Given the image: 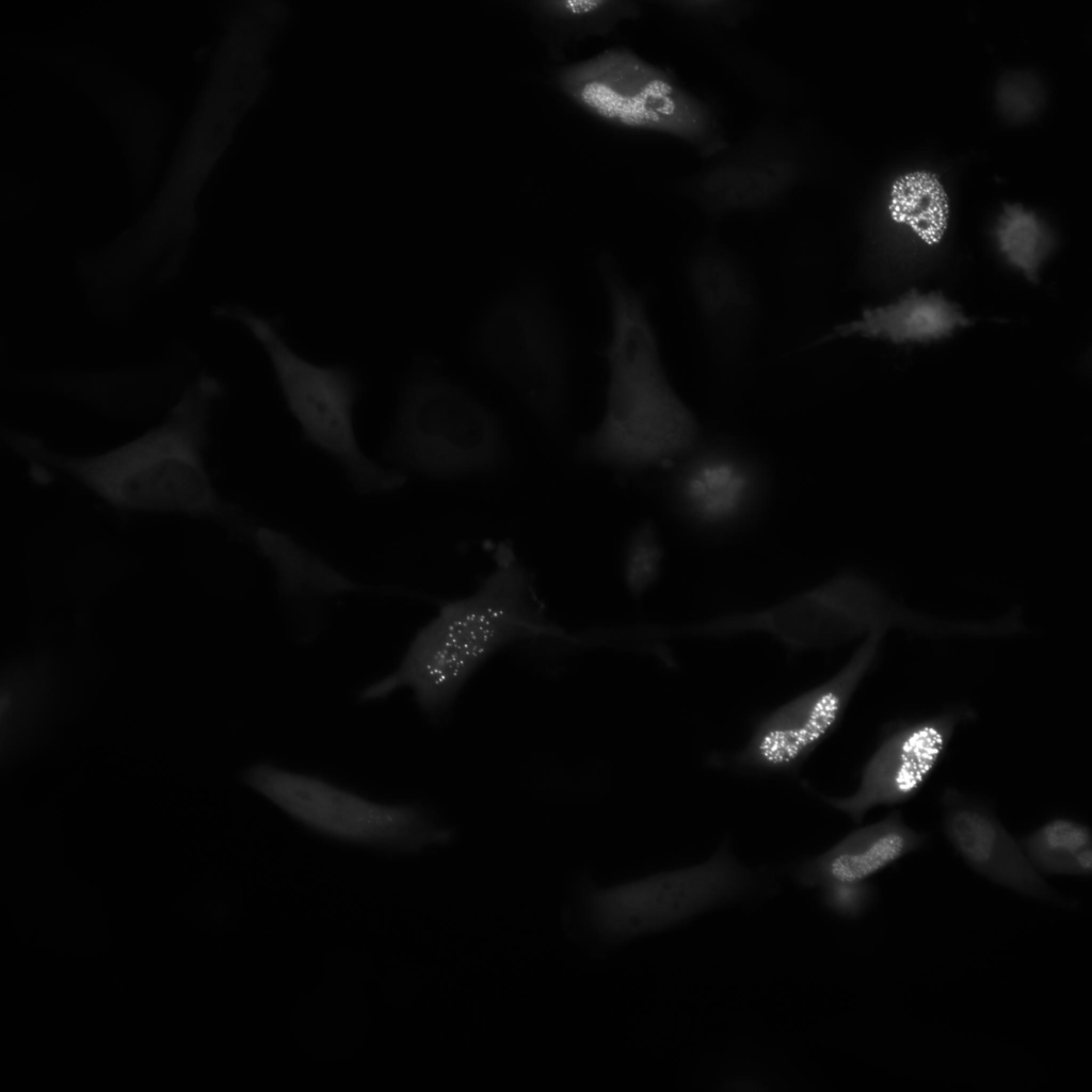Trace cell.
Wrapping results in <instances>:
<instances>
[{
    "label": "cell",
    "instance_id": "obj_16",
    "mask_svg": "<svg viewBox=\"0 0 1092 1092\" xmlns=\"http://www.w3.org/2000/svg\"><path fill=\"white\" fill-rule=\"evenodd\" d=\"M687 280L697 317L716 354L737 357L746 344L755 319V292L738 260L709 244L690 259Z\"/></svg>",
    "mask_w": 1092,
    "mask_h": 1092
},
{
    "label": "cell",
    "instance_id": "obj_13",
    "mask_svg": "<svg viewBox=\"0 0 1092 1092\" xmlns=\"http://www.w3.org/2000/svg\"><path fill=\"white\" fill-rule=\"evenodd\" d=\"M973 714L967 705H956L888 724L865 761L855 790L841 797L822 796L823 801L860 823L873 808L911 800L943 760L956 730Z\"/></svg>",
    "mask_w": 1092,
    "mask_h": 1092
},
{
    "label": "cell",
    "instance_id": "obj_24",
    "mask_svg": "<svg viewBox=\"0 0 1092 1092\" xmlns=\"http://www.w3.org/2000/svg\"><path fill=\"white\" fill-rule=\"evenodd\" d=\"M663 561L657 528L648 520L639 524L628 536L622 557L623 581L632 596L642 597L657 583Z\"/></svg>",
    "mask_w": 1092,
    "mask_h": 1092
},
{
    "label": "cell",
    "instance_id": "obj_9",
    "mask_svg": "<svg viewBox=\"0 0 1092 1092\" xmlns=\"http://www.w3.org/2000/svg\"><path fill=\"white\" fill-rule=\"evenodd\" d=\"M756 874L727 846L708 860L608 887L588 884L581 908L590 930L619 943L667 930L750 895Z\"/></svg>",
    "mask_w": 1092,
    "mask_h": 1092
},
{
    "label": "cell",
    "instance_id": "obj_3",
    "mask_svg": "<svg viewBox=\"0 0 1092 1092\" xmlns=\"http://www.w3.org/2000/svg\"><path fill=\"white\" fill-rule=\"evenodd\" d=\"M565 637L547 616L531 573L503 545L477 587L443 601L415 632L398 667L360 697L376 701L407 689L423 713L438 719L497 653L525 641Z\"/></svg>",
    "mask_w": 1092,
    "mask_h": 1092
},
{
    "label": "cell",
    "instance_id": "obj_1",
    "mask_svg": "<svg viewBox=\"0 0 1092 1092\" xmlns=\"http://www.w3.org/2000/svg\"><path fill=\"white\" fill-rule=\"evenodd\" d=\"M221 392L216 379L202 374L160 424L97 454L62 453L12 430L2 438L31 464L69 477L115 509L209 519L252 542L258 526L220 496L205 463L210 412Z\"/></svg>",
    "mask_w": 1092,
    "mask_h": 1092
},
{
    "label": "cell",
    "instance_id": "obj_12",
    "mask_svg": "<svg viewBox=\"0 0 1092 1092\" xmlns=\"http://www.w3.org/2000/svg\"><path fill=\"white\" fill-rule=\"evenodd\" d=\"M690 177L686 195L711 216L755 211L778 204L806 177L804 146L787 130L765 124L728 144Z\"/></svg>",
    "mask_w": 1092,
    "mask_h": 1092
},
{
    "label": "cell",
    "instance_id": "obj_15",
    "mask_svg": "<svg viewBox=\"0 0 1092 1092\" xmlns=\"http://www.w3.org/2000/svg\"><path fill=\"white\" fill-rule=\"evenodd\" d=\"M941 804L943 832L975 872L1029 898L1066 908L1076 905L1035 870L1018 839L984 801L957 788H946Z\"/></svg>",
    "mask_w": 1092,
    "mask_h": 1092
},
{
    "label": "cell",
    "instance_id": "obj_7",
    "mask_svg": "<svg viewBox=\"0 0 1092 1092\" xmlns=\"http://www.w3.org/2000/svg\"><path fill=\"white\" fill-rule=\"evenodd\" d=\"M389 451L406 469L457 479L498 469L507 443L499 418L482 400L453 380L424 371L401 395Z\"/></svg>",
    "mask_w": 1092,
    "mask_h": 1092
},
{
    "label": "cell",
    "instance_id": "obj_17",
    "mask_svg": "<svg viewBox=\"0 0 1092 1092\" xmlns=\"http://www.w3.org/2000/svg\"><path fill=\"white\" fill-rule=\"evenodd\" d=\"M927 834L911 828L899 810L849 832L825 851L794 869L803 887L836 882L866 881L905 855L924 847Z\"/></svg>",
    "mask_w": 1092,
    "mask_h": 1092
},
{
    "label": "cell",
    "instance_id": "obj_11",
    "mask_svg": "<svg viewBox=\"0 0 1092 1092\" xmlns=\"http://www.w3.org/2000/svg\"><path fill=\"white\" fill-rule=\"evenodd\" d=\"M885 633H868L837 672L761 714L744 744L714 762L745 774H796L840 726Z\"/></svg>",
    "mask_w": 1092,
    "mask_h": 1092
},
{
    "label": "cell",
    "instance_id": "obj_4",
    "mask_svg": "<svg viewBox=\"0 0 1092 1092\" xmlns=\"http://www.w3.org/2000/svg\"><path fill=\"white\" fill-rule=\"evenodd\" d=\"M903 628L933 635L935 616L898 605L865 575L842 569L821 582L759 609L654 629L659 638H729L764 635L791 653L825 651L876 630Z\"/></svg>",
    "mask_w": 1092,
    "mask_h": 1092
},
{
    "label": "cell",
    "instance_id": "obj_8",
    "mask_svg": "<svg viewBox=\"0 0 1092 1092\" xmlns=\"http://www.w3.org/2000/svg\"><path fill=\"white\" fill-rule=\"evenodd\" d=\"M481 359L542 422L560 424L568 403V356L559 315L536 280L492 303L476 331Z\"/></svg>",
    "mask_w": 1092,
    "mask_h": 1092
},
{
    "label": "cell",
    "instance_id": "obj_21",
    "mask_svg": "<svg viewBox=\"0 0 1092 1092\" xmlns=\"http://www.w3.org/2000/svg\"><path fill=\"white\" fill-rule=\"evenodd\" d=\"M887 211L890 220L929 246L937 244L946 232L947 195L930 173L913 172L897 179L889 191Z\"/></svg>",
    "mask_w": 1092,
    "mask_h": 1092
},
{
    "label": "cell",
    "instance_id": "obj_2",
    "mask_svg": "<svg viewBox=\"0 0 1092 1092\" xmlns=\"http://www.w3.org/2000/svg\"><path fill=\"white\" fill-rule=\"evenodd\" d=\"M597 266L610 315L605 401L577 456L629 473L671 466L702 443L700 424L670 381L643 295L613 257Z\"/></svg>",
    "mask_w": 1092,
    "mask_h": 1092
},
{
    "label": "cell",
    "instance_id": "obj_20",
    "mask_svg": "<svg viewBox=\"0 0 1092 1092\" xmlns=\"http://www.w3.org/2000/svg\"><path fill=\"white\" fill-rule=\"evenodd\" d=\"M1035 870L1043 874L1090 876L1092 834L1072 818L1051 819L1018 839Z\"/></svg>",
    "mask_w": 1092,
    "mask_h": 1092
},
{
    "label": "cell",
    "instance_id": "obj_6",
    "mask_svg": "<svg viewBox=\"0 0 1092 1092\" xmlns=\"http://www.w3.org/2000/svg\"><path fill=\"white\" fill-rule=\"evenodd\" d=\"M215 314L244 326L266 351L286 405L304 438L336 462L359 493L400 488L407 476L370 459L354 425L358 385L342 366L314 363L291 349L268 319L242 306H220Z\"/></svg>",
    "mask_w": 1092,
    "mask_h": 1092
},
{
    "label": "cell",
    "instance_id": "obj_26",
    "mask_svg": "<svg viewBox=\"0 0 1092 1092\" xmlns=\"http://www.w3.org/2000/svg\"><path fill=\"white\" fill-rule=\"evenodd\" d=\"M663 4L685 18L729 28L739 25L754 10V3L748 0H670Z\"/></svg>",
    "mask_w": 1092,
    "mask_h": 1092
},
{
    "label": "cell",
    "instance_id": "obj_5",
    "mask_svg": "<svg viewBox=\"0 0 1092 1092\" xmlns=\"http://www.w3.org/2000/svg\"><path fill=\"white\" fill-rule=\"evenodd\" d=\"M555 80L571 100L615 126L673 136L706 158L729 144L708 100L626 47L564 65Z\"/></svg>",
    "mask_w": 1092,
    "mask_h": 1092
},
{
    "label": "cell",
    "instance_id": "obj_27",
    "mask_svg": "<svg viewBox=\"0 0 1092 1092\" xmlns=\"http://www.w3.org/2000/svg\"><path fill=\"white\" fill-rule=\"evenodd\" d=\"M821 889L830 910L846 918L860 917L874 899V888L868 880L831 883Z\"/></svg>",
    "mask_w": 1092,
    "mask_h": 1092
},
{
    "label": "cell",
    "instance_id": "obj_22",
    "mask_svg": "<svg viewBox=\"0 0 1092 1092\" xmlns=\"http://www.w3.org/2000/svg\"><path fill=\"white\" fill-rule=\"evenodd\" d=\"M993 238L999 256L1030 283L1041 272L1056 247V238L1047 224L1019 205H1009L998 216Z\"/></svg>",
    "mask_w": 1092,
    "mask_h": 1092
},
{
    "label": "cell",
    "instance_id": "obj_25",
    "mask_svg": "<svg viewBox=\"0 0 1092 1092\" xmlns=\"http://www.w3.org/2000/svg\"><path fill=\"white\" fill-rule=\"evenodd\" d=\"M995 96L1005 118L1023 123L1041 110L1044 94L1039 79L1032 74L1012 71L999 80Z\"/></svg>",
    "mask_w": 1092,
    "mask_h": 1092
},
{
    "label": "cell",
    "instance_id": "obj_10",
    "mask_svg": "<svg viewBox=\"0 0 1092 1092\" xmlns=\"http://www.w3.org/2000/svg\"><path fill=\"white\" fill-rule=\"evenodd\" d=\"M243 782L302 825L337 840L415 851L451 837L419 807L379 803L304 773L255 765Z\"/></svg>",
    "mask_w": 1092,
    "mask_h": 1092
},
{
    "label": "cell",
    "instance_id": "obj_19",
    "mask_svg": "<svg viewBox=\"0 0 1092 1092\" xmlns=\"http://www.w3.org/2000/svg\"><path fill=\"white\" fill-rule=\"evenodd\" d=\"M253 543L273 566L278 590L287 598H322L359 589L286 534L258 527Z\"/></svg>",
    "mask_w": 1092,
    "mask_h": 1092
},
{
    "label": "cell",
    "instance_id": "obj_23",
    "mask_svg": "<svg viewBox=\"0 0 1092 1092\" xmlns=\"http://www.w3.org/2000/svg\"><path fill=\"white\" fill-rule=\"evenodd\" d=\"M530 7L547 30L572 39L607 33L619 21L640 14V6L628 0H539Z\"/></svg>",
    "mask_w": 1092,
    "mask_h": 1092
},
{
    "label": "cell",
    "instance_id": "obj_18",
    "mask_svg": "<svg viewBox=\"0 0 1092 1092\" xmlns=\"http://www.w3.org/2000/svg\"><path fill=\"white\" fill-rule=\"evenodd\" d=\"M973 320L940 291L912 289L894 301L865 308L856 318L838 324L820 339L860 337L895 346L927 344L952 337Z\"/></svg>",
    "mask_w": 1092,
    "mask_h": 1092
},
{
    "label": "cell",
    "instance_id": "obj_14",
    "mask_svg": "<svg viewBox=\"0 0 1092 1092\" xmlns=\"http://www.w3.org/2000/svg\"><path fill=\"white\" fill-rule=\"evenodd\" d=\"M671 467L670 504L696 531L736 530L759 511L767 491L761 465L745 451L723 443H701Z\"/></svg>",
    "mask_w": 1092,
    "mask_h": 1092
}]
</instances>
